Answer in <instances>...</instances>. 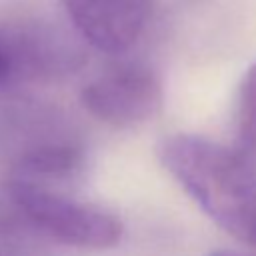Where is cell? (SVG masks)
Listing matches in <instances>:
<instances>
[{"label": "cell", "mask_w": 256, "mask_h": 256, "mask_svg": "<svg viewBox=\"0 0 256 256\" xmlns=\"http://www.w3.org/2000/svg\"><path fill=\"white\" fill-rule=\"evenodd\" d=\"M158 160L230 236L256 246V176L244 154L194 134L158 142Z\"/></svg>", "instance_id": "cell-1"}, {"label": "cell", "mask_w": 256, "mask_h": 256, "mask_svg": "<svg viewBox=\"0 0 256 256\" xmlns=\"http://www.w3.org/2000/svg\"><path fill=\"white\" fill-rule=\"evenodd\" d=\"M4 188L26 220L62 244L106 250L124 234L122 220L112 212L52 192L40 182L12 176Z\"/></svg>", "instance_id": "cell-2"}, {"label": "cell", "mask_w": 256, "mask_h": 256, "mask_svg": "<svg viewBox=\"0 0 256 256\" xmlns=\"http://www.w3.org/2000/svg\"><path fill=\"white\" fill-rule=\"evenodd\" d=\"M82 62V50L48 24L22 22L0 28V84L20 78L66 76Z\"/></svg>", "instance_id": "cell-3"}, {"label": "cell", "mask_w": 256, "mask_h": 256, "mask_svg": "<svg viewBox=\"0 0 256 256\" xmlns=\"http://www.w3.org/2000/svg\"><path fill=\"white\" fill-rule=\"evenodd\" d=\"M80 102L96 120L114 128H130L158 114L162 86L148 66L124 64L86 84Z\"/></svg>", "instance_id": "cell-4"}, {"label": "cell", "mask_w": 256, "mask_h": 256, "mask_svg": "<svg viewBox=\"0 0 256 256\" xmlns=\"http://www.w3.org/2000/svg\"><path fill=\"white\" fill-rule=\"evenodd\" d=\"M76 32L96 50L122 54L130 50L148 20V0H62Z\"/></svg>", "instance_id": "cell-5"}, {"label": "cell", "mask_w": 256, "mask_h": 256, "mask_svg": "<svg viewBox=\"0 0 256 256\" xmlns=\"http://www.w3.org/2000/svg\"><path fill=\"white\" fill-rule=\"evenodd\" d=\"M82 162V152L74 144H44L26 152L18 166L16 174L26 180L36 178H60L72 174Z\"/></svg>", "instance_id": "cell-6"}, {"label": "cell", "mask_w": 256, "mask_h": 256, "mask_svg": "<svg viewBox=\"0 0 256 256\" xmlns=\"http://www.w3.org/2000/svg\"><path fill=\"white\" fill-rule=\"evenodd\" d=\"M236 144L240 154L256 150V62L242 78L236 106Z\"/></svg>", "instance_id": "cell-7"}, {"label": "cell", "mask_w": 256, "mask_h": 256, "mask_svg": "<svg viewBox=\"0 0 256 256\" xmlns=\"http://www.w3.org/2000/svg\"><path fill=\"white\" fill-rule=\"evenodd\" d=\"M210 256H240V254H236V252H232V250H220V252H214V254H210Z\"/></svg>", "instance_id": "cell-8"}]
</instances>
